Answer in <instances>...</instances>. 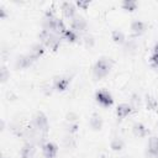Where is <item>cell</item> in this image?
<instances>
[{"label":"cell","mask_w":158,"mask_h":158,"mask_svg":"<svg viewBox=\"0 0 158 158\" xmlns=\"http://www.w3.org/2000/svg\"><path fill=\"white\" fill-rule=\"evenodd\" d=\"M43 28L44 30H48L58 36H63V33L65 32V26H64V22L62 19H59L56 12L53 11V9H48L46 15H44V19H43Z\"/></svg>","instance_id":"obj_1"},{"label":"cell","mask_w":158,"mask_h":158,"mask_svg":"<svg viewBox=\"0 0 158 158\" xmlns=\"http://www.w3.org/2000/svg\"><path fill=\"white\" fill-rule=\"evenodd\" d=\"M60 38H62L60 36H58V35H56V33H53L48 30H44V28L40 32V40H41L42 44L44 47L52 49V51L58 49V47L60 44V41H62Z\"/></svg>","instance_id":"obj_2"},{"label":"cell","mask_w":158,"mask_h":158,"mask_svg":"<svg viewBox=\"0 0 158 158\" xmlns=\"http://www.w3.org/2000/svg\"><path fill=\"white\" fill-rule=\"evenodd\" d=\"M31 126L37 131L40 132L42 136L47 137L48 135V130H49V125H48V118L47 116L42 112V111H37L32 118V122H31Z\"/></svg>","instance_id":"obj_3"},{"label":"cell","mask_w":158,"mask_h":158,"mask_svg":"<svg viewBox=\"0 0 158 158\" xmlns=\"http://www.w3.org/2000/svg\"><path fill=\"white\" fill-rule=\"evenodd\" d=\"M112 67V59L111 58H107V57H101L96 60L94 68H93V72H94V75L95 78L98 79H101L104 77H106L110 72Z\"/></svg>","instance_id":"obj_4"},{"label":"cell","mask_w":158,"mask_h":158,"mask_svg":"<svg viewBox=\"0 0 158 158\" xmlns=\"http://www.w3.org/2000/svg\"><path fill=\"white\" fill-rule=\"evenodd\" d=\"M95 99L104 107H109V106H111L114 104V99H112L111 94L109 91H106V90H99V91H96Z\"/></svg>","instance_id":"obj_5"},{"label":"cell","mask_w":158,"mask_h":158,"mask_svg":"<svg viewBox=\"0 0 158 158\" xmlns=\"http://www.w3.org/2000/svg\"><path fill=\"white\" fill-rule=\"evenodd\" d=\"M58 147L53 142H46L42 144V154L44 158H54L57 156Z\"/></svg>","instance_id":"obj_6"},{"label":"cell","mask_w":158,"mask_h":158,"mask_svg":"<svg viewBox=\"0 0 158 158\" xmlns=\"http://www.w3.org/2000/svg\"><path fill=\"white\" fill-rule=\"evenodd\" d=\"M70 84V78L65 77V75H60V77H56L54 81H53V86L57 91H64Z\"/></svg>","instance_id":"obj_7"},{"label":"cell","mask_w":158,"mask_h":158,"mask_svg":"<svg viewBox=\"0 0 158 158\" xmlns=\"http://www.w3.org/2000/svg\"><path fill=\"white\" fill-rule=\"evenodd\" d=\"M86 26H88V23H86V21H85L81 16H75V17L72 19V21H70V27H72V30L75 31L77 33H78V32H81V31H85V30H86Z\"/></svg>","instance_id":"obj_8"},{"label":"cell","mask_w":158,"mask_h":158,"mask_svg":"<svg viewBox=\"0 0 158 158\" xmlns=\"http://www.w3.org/2000/svg\"><path fill=\"white\" fill-rule=\"evenodd\" d=\"M60 9H62V12H63L64 17H67L69 20H72V19H74L77 16L75 15V5L72 4V2H69V1L63 2L62 6H60Z\"/></svg>","instance_id":"obj_9"},{"label":"cell","mask_w":158,"mask_h":158,"mask_svg":"<svg viewBox=\"0 0 158 158\" xmlns=\"http://www.w3.org/2000/svg\"><path fill=\"white\" fill-rule=\"evenodd\" d=\"M33 58L27 53V54H23V56H20L17 59H16V68H20V69H25V68H28L32 63H33Z\"/></svg>","instance_id":"obj_10"},{"label":"cell","mask_w":158,"mask_h":158,"mask_svg":"<svg viewBox=\"0 0 158 158\" xmlns=\"http://www.w3.org/2000/svg\"><path fill=\"white\" fill-rule=\"evenodd\" d=\"M21 158H33L35 153H36V148L35 144L31 142H27L23 144V147L21 148Z\"/></svg>","instance_id":"obj_11"},{"label":"cell","mask_w":158,"mask_h":158,"mask_svg":"<svg viewBox=\"0 0 158 158\" xmlns=\"http://www.w3.org/2000/svg\"><path fill=\"white\" fill-rule=\"evenodd\" d=\"M132 106L130 104H120L116 109V115L118 118H125L132 112Z\"/></svg>","instance_id":"obj_12"},{"label":"cell","mask_w":158,"mask_h":158,"mask_svg":"<svg viewBox=\"0 0 158 158\" xmlns=\"http://www.w3.org/2000/svg\"><path fill=\"white\" fill-rule=\"evenodd\" d=\"M43 53H44V46H43L42 43H36V44H33V46L31 47L28 54L33 58V60H37Z\"/></svg>","instance_id":"obj_13"},{"label":"cell","mask_w":158,"mask_h":158,"mask_svg":"<svg viewBox=\"0 0 158 158\" xmlns=\"http://www.w3.org/2000/svg\"><path fill=\"white\" fill-rule=\"evenodd\" d=\"M146 27H144V23L139 20H136L131 23V31H132V35L133 36H141L143 32H144Z\"/></svg>","instance_id":"obj_14"},{"label":"cell","mask_w":158,"mask_h":158,"mask_svg":"<svg viewBox=\"0 0 158 158\" xmlns=\"http://www.w3.org/2000/svg\"><path fill=\"white\" fill-rule=\"evenodd\" d=\"M132 132L135 136L137 137H144L147 133H148V130L146 128V126L141 122H136L133 126H132Z\"/></svg>","instance_id":"obj_15"},{"label":"cell","mask_w":158,"mask_h":158,"mask_svg":"<svg viewBox=\"0 0 158 158\" xmlns=\"http://www.w3.org/2000/svg\"><path fill=\"white\" fill-rule=\"evenodd\" d=\"M148 152L153 157H158V137L153 136L148 141Z\"/></svg>","instance_id":"obj_16"},{"label":"cell","mask_w":158,"mask_h":158,"mask_svg":"<svg viewBox=\"0 0 158 158\" xmlns=\"http://www.w3.org/2000/svg\"><path fill=\"white\" fill-rule=\"evenodd\" d=\"M90 126H91L94 130H100V128H101V126H102V120H101V117H100L99 114H93V115H91Z\"/></svg>","instance_id":"obj_17"},{"label":"cell","mask_w":158,"mask_h":158,"mask_svg":"<svg viewBox=\"0 0 158 158\" xmlns=\"http://www.w3.org/2000/svg\"><path fill=\"white\" fill-rule=\"evenodd\" d=\"M62 37H63L64 40H67L68 42H75V41H77V38H78V35H77V32H75V31H73L72 28H70V30H68V28H67Z\"/></svg>","instance_id":"obj_18"},{"label":"cell","mask_w":158,"mask_h":158,"mask_svg":"<svg viewBox=\"0 0 158 158\" xmlns=\"http://www.w3.org/2000/svg\"><path fill=\"white\" fill-rule=\"evenodd\" d=\"M121 6H122V9L126 10V11H135L136 7H137V2L133 1V0H126V1H123V2L121 4Z\"/></svg>","instance_id":"obj_19"},{"label":"cell","mask_w":158,"mask_h":158,"mask_svg":"<svg viewBox=\"0 0 158 158\" xmlns=\"http://www.w3.org/2000/svg\"><path fill=\"white\" fill-rule=\"evenodd\" d=\"M112 40L116 43H123L125 42V36H123V33L121 31L115 30V31H112Z\"/></svg>","instance_id":"obj_20"},{"label":"cell","mask_w":158,"mask_h":158,"mask_svg":"<svg viewBox=\"0 0 158 158\" xmlns=\"http://www.w3.org/2000/svg\"><path fill=\"white\" fill-rule=\"evenodd\" d=\"M146 102H147V107H148L149 110H154L156 106H157L156 99H154L153 96H151V95H147V96H146Z\"/></svg>","instance_id":"obj_21"},{"label":"cell","mask_w":158,"mask_h":158,"mask_svg":"<svg viewBox=\"0 0 158 158\" xmlns=\"http://www.w3.org/2000/svg\"><path fill=\"white\" fill-rule=\"evenodd\" d=\"M89 5H90V1H81V0H79V1H77V6L78 7H80V9H83V10H86L88 7H89Z\"/></svg>","instance_id":"obj_22"},{"label":"cell","mask_w":158,"mask_h":158,"mask_svg":"<svg viewBox=\"0 0 158 158\" xmlns=\"http://www.w3.org/2000/svg\"><path fill=\"white\" fill-rule=\"evenodd\" d=\"M6 79H7V69L5 65H2L1 67V81L4 83V81H6Z\"/></svg>","instance_id":"obj_23"},{"label":"cell","mask_w":158,"mask_h":158,"mask_svg":"<svg viewBox=\"0 0 158 158\" xmlns=\"http://www.w3.org/2000/svg\"><path fill=\"white\" fill-rule=\"evenodd\" d=\"M151 64L154 68H158V54H152V57H151Z\"/></svg>","instance_id":"obj_24"},{"label":"cell","mask_w":158,"mask_h":158,"mask_svg":"<svg viewBox=\"0 0 158 158\" xmlns=\"http://www.w3.org/2000/svg\"><path fill=\"white\" fill-rule=\"evenodd\" d=\"M111 147H112L114 149H116V151H117V149H121V147H122V142H121V141L117 142V139H115V141L112 142Z\"/></svg>","instance_id":"obj_25"},{"label":"cell","mask_w":158,"mask_h":158,"mask_svg":"<svg viewBox=\"0 0 158 158\" xmlns=\"http://www.w3.org/2000/svg\"><path fill=\"white\" fill-rule=\"evenodd\" d=\"M153 54H158V43H156V46L153 47Z\"/></svg>","instance_id":"obj_26"},{"label":"cell","mask_w":158,"mask_h":158,"mask_svg":"<svg viewBox=\"0 0 158 158\" xmlns=\"http://www.w3.org/2000/svg\"><path fill=\"white\" fill-rule=\"evenodd\" d=\"M4 158H6V157H4Z\"/></svg>","instance_id":"obj_27"}]
</instances>
